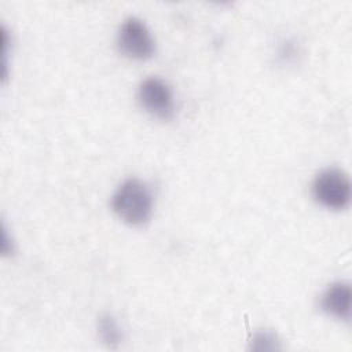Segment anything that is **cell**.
Instances as JSON below:
<instances>
[{"label": "cell", "mask_w": 352, "mask_h": 352, "mask_svg": "<svg viewBox=\"0 0 352 352\" xmlns=\"http://www.w3.org/2000/svg\"><path fill=\"white\" fill-rule=\"evenodd\" d=\"M117 47L125 56L135 60H144L153 56L155 40L148 26L138 16H128L117 32Z\"/></svg>", "instance_id": "cell-3"}, {"label": "cell", "mask_w": 352, "mask_h": 352, "mask_svg": "<svg viewBox=\"0 0 352 352\" xmlns=\"http://www.w3.org/2000/svg\"><path fill=\"white\" fill-rule=\"evenodd\" d=\"M351 298L352 292L349 283L334 282L322 293L319 305L327 315L340 320H349Z\"/></svg>", "instance_id": "cell-5"}, {"label": "cell", "mask_w": 352, "mask_h": 352, "mask_svg": "<svg viewBox=\"0 0 352 352\" xmlns=\"http://www.w3.org/2000/svg\"><path fill=\"white\" fill-rule=\"evenodd\" d=\"M114 213L131 226L147 223L153 213V194L148 186L136 177L124 180L111 197Z\"/></svg>", "instance_id": "cell-1"}, {"label": "cell", "mask_w": 352, "mask_h": 352, "mask_svg": "<svg viewBox=\"0 0 352 352\" xmlns=\"http://www.w3.org/2000/svg\"><path fill=\"white\" fill-rule=\"evenodd\" d=\"M98 333L102 342L111 349H116L120 345L122 338L120 326L110 314H103L99 316Z\"/></svg>", "instance_id": "cell-6"}, {"label": "cell", "mask_w": 352, "mask_h": 352, "mask_svg": "<svg viewBox=\"0 0 352 352\" xmlns=\"http://www.w3.org/2000/svg\"><path fill=\"white\" fill-rule=\"evenodd\" d=\"M312 197L327 209H345L351 202V182L348 175L338 168L320 170L312 182Z\"/></svg>", "instance_id": "cell-2"}, {"label": "cell", "mask_w": 352, "mask_h": 352, "mask_svg": "<svg viewBox=\"0 0 352 352\" xmlns=\"http://www.w3.org/2000/svg\"><path fill=\"white\" fill-rule=\"evenodd\" d=\"M142 107L151 116L169 120L175 114V96L169 84L155 76L144 78L138 89Z\"/></svg>", "instance_id": "cell-4"}, {"label": "cell", "mask_w": 352, "mask_h": 352, "mask_svg": "<svg viewBox=\"0 0 352 352\" xmlns=\"http://www.w3.org/2000/svg\"><path fill=\"white\" fill-rule=\"evenodd\" d=\"M252 349L260 352H270L280 349L279 340L271 331H258L252 338Z\"/></svg>", "instance_id": "cell-7"}]
</instances>
